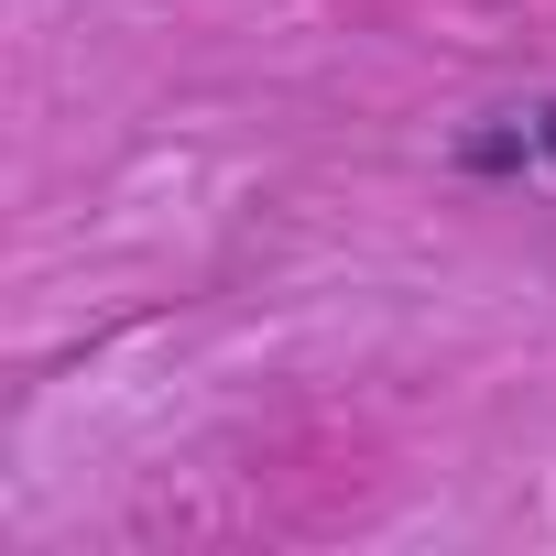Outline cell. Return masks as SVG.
Here are the masks:
<instances>
[{
	"label": "cell",
	"instance_id": "1",
	"mask_svg": "<svg viewBox=\"0 0 556 556\" xmlns=\"http://www.w3.org/2000/svg\"><path fill=\"white\" fill-rule=\"evenodd\" d=\"M458 164H469V175H534V164H556V99L491 110L480 131H458Z\"/></svg>",
	"mask_w": 556,
	"mask_h": 556
}]
</instances>
